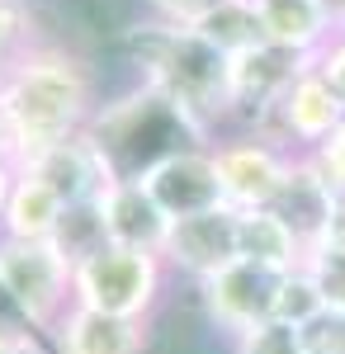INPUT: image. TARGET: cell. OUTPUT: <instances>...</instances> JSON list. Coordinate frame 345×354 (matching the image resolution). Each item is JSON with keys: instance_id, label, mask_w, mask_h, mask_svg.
<instances>
[{"instance_id": "6da1fadb", "label": "cell", "mask_w": 345, "mask_h": 354, "mask_svg": "<svg viewBox=\"0 0 345 354\" xmlns=\"http://www.w3.org/2000/svg\"><path fill=\"white\" fill-rule=\"evenodd\" d=\"M100 109L95 66L62 43H33L0 71V118L19 147V161L90 128Z\"/></svg>"}, {"instance_id": "7a4b0ae2", "label": "cell", "mask_w": 345, "mask_h": 354, "mask_svg": "<svg viewBox=\"0 0 345 354\" xmlns=\"http://www.w3.org/2000/svg\"><path fill=\"white\" fill-rule=\"evenodd\" d=\"M90 137L105 147V156L114 161L118 180H133L142 175L152 161H161L166 151L175 147H199L194 137L185 133V123L175 118V109L161 100L152 85H137L105 100L95 118H90Z\"/></svg>"}, {"instance_id": "3957f363", "label": "cell", "mask_w": 345, "mask_h": 354, "mask_svg": "<svg viewBox=\"0 0 345 354\" xmlns=\"http://www.w3.org/2000/svg\"><path fill=\"white\" fill-rule=\"evenodd\" d=\"M166 260L152 250H123V245H105L90 260H80L71 270V302L105 312V317H123V322H152V312L166 298Z\"/></svg>"}, {"instance_id": "277c9868", "label": "cell", "mask_w": 345, "mask_h": 354, "mask_svg": "<svg viewBox=\"0 0 345 354\" xmlns=\"http://www.w3.org/2000/svg\"><path fill=\"white\" fill-rule=\"evenodd\" d=\"M312 62L317 57H298L274 43H256L251 53L227 57V133H265L293 76Z\"/></svg>"}, {"instance_id": "5b68a950", "label": "cell", "mask_w": 345, "mask_h": 354, "mask_svg": "<svg viewBox=\"0 0 345 354\" xmlns=\"http://www.w3.org/2000/svg\"><path fill=\"white\" fill-rule=\"evenodd\" d=\"M0 283L43 335L71 307V265L53 250V241L0 236Z\"/></svg>"}, {"instance_id": "8992f818", "label": "cell", "mask_w": 345, "mask_h": 354, "mask_svg": "<svg viewBox=\"0 0 345 354\" xmlns=\"http://www.w3.org/2000/svg\"><path fill=\"white\" fill-rule=\"evenodd\" d=\"M293 151L260 133H222L213 142V165H218V185H222V203L251 213V208H269V198L279 189L284 170H289Z\"/></svg>"}, {"instance_id": "52a82bcc", "label": "cell", "mask_w": 345, "mask_h": 354, "mask_svg": "<svg viewBox=\"0 0 345 354\" xmlns=\"http://www.w3.org/2000/svg\"><path fill=\"white\" fill-rule=\"evenodd\" d=\"M274 288H279V274L265 270V265H251V260H241V255L232 265H222L218 274H209V279L194 283L204 317H209L222 335H232V340H237L241 330L269 322V312H274Z\"/></svg>"}, {"instance_id": "ba28073f", "label": "cell", "mask_w": 345, "mask_h": 354, "mask_svg": "<svg viewBox=\"0 0 345 354\" xmlns=\"http://www.w3.org/2000/svg\"><path fill=\"white\" fill-rule=\"evenodd\" d=\"M341 123H345V100L336 95V85L326 81L317 71V62H312V66H303L293 76V85L274 104V118H269V128L260 137L279 142L284 151L298 156V151H312L317 142H326Z\"/></svg>"}, {"instance_id": "9c48e42d", "label": "cell", "mask_w": 345, "mask_h": 354, "mask_svg": "<svg viewBox=\"0 0 345 354\" xmlns=\"http://www.w3.org/2000/svg\"><path fill=\"white\" fill-rule=\"evenodd\" d=\"M133 180H142V189L157 198L170 222L209 213V208H227L222 185H218V165H213V147H175Z\"/></svg>"}, {"instance_id": "30bf717a", "label": "cell", "mask_w": 345, "mask_h": 354, "mask_svg": "<svg viewBox=\"0 0 345 354\" xmlns=\"http://www.w3.org/2000/svg\"><path fill=\"white\" fill-rule=\"evenodd\" d=\"M19 170L33 175V180H43L62 203L100 198V194L118 180L114 161L105 156V147L90 137V128L76 133V137H67V142H53V147H43V151H33V156H24Z\"/></svg>"}, {"instance_id": "8fae6325", "label": "cell", "mask_w": 345, "mask_h": 354, "mask_svg": "<svg viewBox=\"0 0 345 354\" xmlns=\"http://www.w3.org/2000/svg\"><path fill=\"white\" fill-rule=\"evenodd\" d=\"M161 260L170 274H185L194 283L232 265L237 260V208H209V213L170 222Z\"/></svg>"}, {"instance_id": "7c38bea8", "label": "cell", "mask_w": 345, "mask_h": 354, "mask_svg": "<svg viewBox=\"0 0 345 354\" xmlns=\"http://www.w3.org/2000/svg\"><path fill=\"white\" fill-rule=\"evenodd\" d=\"M336 203H341V194L331 189V185L321 180L317 165L298 151L289 161V170H284V180H279L274 198H269V213L298 236L303 250H312V245L326 236L331 218H336Z\"/></svg>"}, {"instance_id": "4fadbf2b", "label": "cell", "mask_w": 345, "mask_h": 354, "mask_svg": "<svg viewBox=\"0 0 345 354\" xmlns=\"http://www.w3.org/2000/svg\"><path fill=\"white\" fill-rule=\"evenodd\" d=\"M251 5L265 43L289 48L298 57H317L341 33V15L331 0H251Z\"/></svg>"}, {"instance_id": "5bb4252c", "label": "cell", "mask_w": 345, "mask_h": 354, "mask_svg": "<svg viewBox=\"0 0 345 354\" xmlns=\"http://www.w3.org/2000/svg\"><path fill=\"white\" fill-rule=\"evenodd\" d=\"M100 213H105L109 245L161 255V245L170 236V218L161 213L157 198L142 189V180H114V185L100 194Z\"/></svg>"}, {"instance_id": "9a60e30c", "label": "cell", "mask_w": 345, "mask_h": 354, "mask_svg": "<svg viewBox=\"0 0 345 354\" xmlns=\"http://www.w3.org/2000/svg\"><path fill=\"white\" fill-rule=\"evenodd\" d=\"M48 345H53V354H147V326L71 302L53 322Z\"/></svg>"}, {"instance_id": "2e32d148", "label": "cell", "mask_w": 345, "mask_h": 354, "mask_svg": "<svg viewBox=\"0 0 345 354\" xmlns=\"http://www.w3.org/2000/svg\"><path fill=\"white\" fill-rule=\"evenodd\" d=\"M62 198H57L43 180L33 175H15V189L5 198V213H0V236H15V241H53L57 218H62Z\"/></svg>"}, {"instance_id": "e0dca14e", "label": "cell", "mask_w": 345, "mask_h": 354, "mask_svg": "<svg viewBox=\"0 0 345 354\" xmlns=\"http://www.w3.org/2000/svg\"><path fill=\"white\" fill-rule=\"evenodd\" d=\"M237 255L251 265H265L274 274H289L303 265L308 250L269 208H251V213H237Z\"/></svg>"}, {"instance_id": "ac0fdd59", "label": "cell", "mask_w": 345, "mask_h": 354, "mask_svg": "<svg viewBox=\"0 0 345 354\" xmlns=\"http://www.w3.org/2000/svg\"><path fill=\"white\" fill-rule=\"evenodd\" d=\"M189 28L209 43L213 53H222V57H241V53H251L256 43H265L251 0H218L209 15H199Z\"/></svg>"}, {"instance_id": "d6986e66", "label": "cell", "mask_w": 345, "mask_h": 354, "mask_svg": "<svg viewBox=\"0 0 345 354\" xmlns=\"http://www.w3.org/2000/svg\"><path fill=\"white\" fill-rule=\"evenodd\" d=\"M109 245V232H105V213H100V198H80V203H67L62 218H57V232H53V250L76 270L80 260H90L95 250Z\"/></svg>"}, {"instance_id": "ffe728a7", "label": "cell", "mask_w": 345, "mask_h": 354, "mask_svg": "<svg viewBox=\"0 0 345 354\" xmlns=\"http://www.w3.org/2000/svg\"><path fill=\"white\" fill-rule=\"evenodd\" d=\"M321 307H326V298H321V288H317V279L303 270H289V274H279V288H274V322H284V326H308L312 317H317Z\"/></svg>"}, {"instance_id": "44dd1931", "label": "cell", "mask_w": 345, "mask_h": 354, "mask_svg": "<svg viewBox=\"0 0 345 354\" xmlns=\"http://www.w3.org/2000/svg\"><path fill=\"white\" fill-rule=\"evenodd\" d=\"M33 28H38V15H33L28 0H0V71L24 53V48L38 43Z\"/></svg>"}, {"instance_id": "7402d4cb", "label": "cell", "mask_w": 345, "mask_h": 354, "mask_svg": "<svg viewBox=\"0 0 345 354\" xmlns=\"http://www.w3.org/2000/svg\"><path fill=\"white\" fill-rule=\"evenodd\" d=\"M303 270L317 279L326 307H345V245H331V241L312 245L303 255Z\"/></svg>"}, {"instance_id": "603a6c76", "label": "cell", "mask_w": 345, "mask_h": 354, "mask_svg": "<svg viewBox=\"0 0 345 354\" xmlns=\"http://www.w3.org/2000/svg\"><path fill=\"white\" fill-rule=\"evenodd\" d=\"M232 354H303V335L298 326H284V322H260V326L241 330L232 340Z\"/></svg>"}, {"instance_id": "cb8c5ba5", "label": "cell", "mask_w": 345, "mask_h": 354, "mask_svg": "<svg viewBox=\"0 0 345 354\" xmlns=\"http://www.w3.org/2000/svg\"><path fill=\"white\" fill-rule=\"evenodd\" d=\"M303 335V354H345V307H321L308 326H298Z\"/></svg>"}, {"instance_id": "d4e9b609", "label": "cell", "mask_w": 345, "mask_h": 354, "mask_svg": "<svg viewBox=\"0 0 345 354\" xmlns=\"http://www.w3.org/2000/svg\"><path fill=\"white\" fill-rule=\"evenodd\" d=\"M303 156L317 165L321 180H326V185H331L336 194L345 189V123H341V128H336L331 137H326V142H317L312 151H303Z\"/></svg>"}, {"instance_id": "484cf974", "label": "cell", "mask_w": 345, "mask_h": 354, "mask_svg": "<svg viewBox=\"0 0 345 354\" xmlns=\"http://www.w3.org/2000/svg\"><path fill=\"white\" fill-rule=\"evenodd\" d=\"M218 0H147V10L157 15V19H170V24H180L189 28L199 15H209Z\"/></svg>"}, {"instance_id": "4316f807", "label": "cell", "mask_w": 345, "mask_h": 354, "mask_svg": "<svg viewBox=\"0 0 345 354\" xmlns=\"http://www.w3.org/2000/svg\"><path fill=\"white\" fill-rule=\"evenodd\" d=\"M317 71H321L331 85H336V95L345 100V28L317 53Z\"/></svg>"}, {"instance_id": "83f0119b", "label": "cell", "mask_w": 345, "mask_h": 354, "mask_svg": "<svg viewBox=\"0 0 345 354\" xmlns=\"http://www.w3.org/2000/svg\"><path fill=\"white\" fill-rule=\"evenodd\" d=\"M0 330H5V335H43V330L19 312V302L5 293V283H0Z\"/></svg>"}, {"instance_id": "f1b7e54d", "label": "cell", "mask_w": 345, "mask_h": 354, "mask_svg": "<svg viewBox=\"0 0 345 354\" xmlns=\"http://www.w3.org/2000/svg\"><path fill=\"white\" fill-rule=\"evenodd\" d=\"M0 354H53L48 335H5L0 330Z\"/></svg>"}, {"instance_id": "f546056e", "label": "cell", "mask_w": 345, "mask_h": 354, "mask_svg": "<svg viewBox=\"0 0 345 354\" xmlns=\"http://www.w3.org/2000/svg\"><path fill=\"white\" fill-rule=\"evenodd\" d=\"M0 161L19 165V147H15V137H10V128H5V118H0Z\"/></svg>"}, {"instance_id": "4dcf8cb0", "label": "cell", "mask_w": 345, "mask_h": 354, "mask_svg": "<svg viewBox=\"0 0 345 354\" xmlns=\"http://www.w3.org/2000/svg\"><path fill=\"white\" fill-rule=\"evenodd\" d=\"M15 175H19V165L0 161V213H5V198H10V189H15Z\"/></svg>"}, {"instance_id": "1f68e13d", "label": "cell", "mask_w": 345, "mask_h": 354, "mask_svg": "<svg viewBox=\"0 0 345 354\" xmlns=\"http://www.w3.org/2000/svg\"><path fill=\"white\" fill-rule=\"evenodd\" d=\"M341 208H345V189H341Z\"/></svg>"}, {"instance_id": "d6a6232c", "label": "cell", "mask_w": 345, "mask_h": 354, "mask_svg": "<svg viewBox=\"0 0 345 354\" xmlns=\"http://www.w3.org/2000/svg\"><path fill=\"white\" fill-rule=\"evenodd\" d=\"M341 28H345V15H341Z\"/></svg>"}]
</instances>
